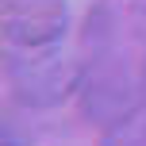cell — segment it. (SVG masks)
I'll use <instances>...</instances> for the list:
<instances>
[{"label": "cell", "mask_w": 146, "mask_h": 146, "mask_svg": "<svg viewBox=\"0 0 146 146\" xmlns=\"http://www.w3.org/2000/svg\"><path fill=\"white\" fill-rule=\"evenodd\" d=\"M0 31L8 58L50 54L69 31V0H4Z\"/></svg>", "instance_id": "cell-1"}]
</instances>
